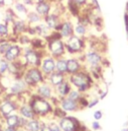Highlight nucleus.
<instances>
[{"mask_svg": "<svg viewBox=\"0 0 128 131\" xmlns=\"http://www.w3.org/2000/svg\"><path fill=\"white\" fill-rule=\"evenodd\" d=\"M74 34L81 38H86L87 37L86 35L88 34V26H86L80 21H77V24L74 27Z\"/></svg>", "mask_w": 128, "mask_h": 131, "instance_id": "nucleus-29", "label": "nucleus"}, {"mask_svg": "<svg viewBox=\"0 0 128 131\" xmlns=\"http://www.w3.org/2000/svg\"><path fill=\"white\" fill-rule=\"evenodd\" d=\"M68 80L74 89L78 90L83 95H88L95 83V80L87 69H83L77 73L68 75Z\"/></svg>", "mask_w": 128, "mask_h": 131, "instance_id": "nucleus-1", "label": "nucleus"}, {"mask_svg": "<svg viewBox=\"0 0 128 131\" xmlns=\"http://www.w3.org/2000/svg\"><path fill=\"white\" fill-rule=\"evenodd\" d=\"M28 102L31 106L32 110L34 111L36 117H38V118H40L41 120H44V121H50L49 117H51V119L54 120L52 114H53L55 106L53 105L51 100L40 98L32 92Z\"/></svg>", "mask_w": 128, "mask_h": 131, "instance_id": "nucleus-2", "label": "nucleus"}, {"mask_svg": "<svg viewBox=\"0 0 128 131\" xmlns=\"http://www.w3.org/2000/svg\"><path fill=\"white\" fill-rule=\"evenodd\" d=\"M63 19H64L63 16H61L55 12H51L50 14H47L46 16H44L42 18V21L47 26V28L52 32H58L61 28Z\"/></svg>", "mask_w": 128, "mask_h": 131, "instance_id": "nucleus-11", "label": "nucleus"}, {"mask_svg": "<svg viewBox=\"0 0 128 131\" xmlns=\"http://www.w3.org/2000/svg\"><path fill=\"white\" fill-rule=\"evenodd\" d=\"M91 128H92V130H94V131L100 130V129H101V124H100V122L94 120V121L92 122V124H91Z\"/></svg>", "mask_w": 128, "mask_h": 131, "instance_id": "nucleus-39", "label": "nucleus"}, {"mask_svg": "<svg viewBox=\"0 0 128 131\" xmlns=\"http://www.w3.org/2000/svg\"><path fill=\"white\" fill-rule=\"evenodd\" d=\"M49 1H51V2H53V3H54V2H57V0H49Z\"/></svg>", "mask_w": 128, "mask_h": 131, "instance_id": "nucleus-49", "label": "nucleus"}, {"mask_svg": "<svg viewBox=\"0 0 128 131\" xmlns=\"http://www.w3.org/2000/svg\"><path fill=\"white\" fill-rule=\"evenodd\" d=\"M39 68L46 78L50 74H52L54 71H56V58H54L53 56H51L49 54H45L42 57Z\"/></svg>", "mask_w": 128, "mask_h": 131, "instance_id": "nucleus-12", "label": "nucleus"}, {"mask_svg": "<svg viewBox=\"0 0 128 131\" xmlns=\"http://www.w3.org/2000/svg\"><path fill=\"white\" fill-rule=\"evenodd\" d=\"M44 40L46 43L45 50L49 55L53 56L56 59L66 56L67 51L65 46V40L61 38L58 32H52Z\"/></svg>", "mask_w": 128, "mask_h": 131, "instance_id": "nucleus-3", "label": "nucleus"}, {"mask_svg": "<svg viewBox=\"0 0 128 131\" xmlns=\"http://www.w3.org/2000/svg\"><path fill=\"white\" fill-rule=\"evenodd\" d=\"M120 131H128V126H127V127H123V128H122Z\"/></svg>", "mask_w": 128, "mask_h": 131, "instance_id": "nucleus-48", "label": "nucleus"}, {"mask_svg": "<svg viewBox=\"0 0 128 131\" xmlns=\"http://www.w3.org/2000/svg\"><path fill=\"white\" fill-rule=\"evenodd\" d=\"M35 2H39V1H43V0H34Z\"/></svg>", "mask_w": 128, "mask_h": 131, "instance_id": "nucleus-50", "label": "nucleus"}, {"mask_svg": "<svg viewBox=\"0 0 128 131\" xmlns=\"http://www.w3.org/2000/svg\"><path fill=\"white\" fill-rule=\"evenodd\" d=\"M65 46H66L67 54L71 56L81 57L86 52L87 43L85 38H81L74 34L73 36L65 40Z\"/></svg>", "mask_w": 128, "mask_h": 131, "instance_id": "nucleus-4", "label": "nucleus"}, {"mask_svg": "<svg viewBox=\"0 0 128 131\" xmlns=\"http://www.w3.org/2000/svg\"><path fill=\"white\" fill-rule=\"evenodd\" d=\"M67 69H68V75H71L85 69V66L80 57L71 56L67 58Z\"/></svg>", "mask_w": 128, "mask_h": 131, "instance_id": "nucleus-14", "label": "nucleus"}, {"mask_svg": "<svg viewBox=\"0 0 128 131\" xmlns=\"http://www.w3.org/2000/svg\"><path fill=\"white\" fill-rule=\"evenodd\" d=\"M33 29H34V32H35V37H40V38H43L45 39L50 34L52 33V31L47 28V26L41 21L35 26H32Z\"/></svg>", "mask_w": 128, "mask_h": 131, "instance_id": "nucleus-25", "label": "nucleus"}, {"mask_svg": "<svg viewBox=\"0 0 128 131\" xmlns=\"http://www.w3.org/2000/svg\"><path fill=\"white\" fill-rule=\"evenodd\" d=\"M83 96V94H81L78 90H76V89H72V91L69 93V95H68V98L70 99V100H73V101H75V102H79V100L81 99V97Z\"/></svg>", "mask_w": 128, "mask_h": 131, "instance_id": "nucleus-35", "label": "nucleus"}, {"mask_svg": "<svg viewBox=\"0 0 128 131\" xmlns=\"http://www.w3.org/2000/svg\"><path fill=\"white\" fill-rule=\"evenodd\" d=\"M59 106L67 113H75V112H78L81 110L78 102L70 100L68 97L60 99L59 100Z\"/></svg>", "mask_w": 128, "mask_h": 131, "instance_id": "nucleus-16", "label": "nucleus"}, {"mask_svg": "<svg viewBox=\"0 0 128 131\" xmlns=\"http://www.w3.org/2000/svg\"><path fill=\"white\" fill-rule=\"evenodd\" d=\"M33 8H34V11H36L43 18L44 16H46L47 14H50L53 11V2H51L49 0L35 2Z\"/></svg>", "mask_w": 128, "mask_h": 131, "instance_id": "nucleus-17", "label": "nucleus"}, {"mask_svg": "<svg viewBox=\"0 0 128 131\" xmlns=\"http://www.w3.org/2000/svg\"><path fill=\"white\" fill-rule=\"evenodd\" d=\"M8 64H9V62H8L7 60H5L3 57L0 58V75H1V76L7 74V71H8Z\"/></svg>", "mask_w": 128, "mask_h": 131, "instance_id": "nucleus-34", "label": "nucleus"}, {"mask_svg": "<svg viewBox=\"0 0 128 131\" xmlns=\"http://www.w3.org/2000/svg\"><path fill=\"white\" fill-rule=\"evenodd\" d=\"M36 96L40 98L46 99V100H52L56 95H55V89L45 80L38 84L33 91H32Z\"/></svg>", "mask_w": 128, "mask_h": 131, "instance_id": "nucleus-10", "label": "nucleus"}, {"mask_svg": "<svg viewBox=\"0 0 128 131\" xmlns=\"http://www.w3.org/2000/svg\"><path fill=\"white\" fill-rule=\"evenodd\" d=\"M27 7H30V6H34L35 4V1L34 0H21Z\"/></svg>", "mask_w": 128, "mask_h": 131, "instance_id": "nucleus-41", "label": "nucleus"}, {"mask_svg": "<svg viewBox=\"0 0 128 131\" xmlns=\"http://www.w3.org/2000/svg\"><path fill=\"white\" fill-rule=\"evenodd\" d=\"M7 0H0V8H2V7H5L6 5H7Z\"/></svg>", "mask_w": 128, "mask_h": 131, "instance_id": "nucleus-45", "label": "nucleus"}, {"mask_svg": "<svg viewBox=\"0 0 128 131\" xmlns=\"http://www.w3.org/2000/svg\"><path fill=\"white\" fill-rule=\"evenodd\" d=\"M16 18H17V15L14 12V10L12 9V7L6 8V10L4 11V14H3V21L6 23L7 25L11 26Z\"/></svg>", "mask_w": 128, "mask_h": 131, "instance_id": "nucleus-28", "label": "nucleus"}, {"mask_svg": "<svg viewBox=\"0 0 128 131\" xmlns=\"http://www.w3.org/2000/svg\"><path fill=\"white\" fill-rule=\"evenodd\" d=\"M12 9L14 10V12L17 15V17H19V18H25L26 17V14L29 11L28 7L21 0L14 1L13 4H12Z\"/></svg>", "mask_w": 128, "mask_h": 131, "instance_id": "nucleus-22", "label": "nucleus"}, {"mask_svg": "<svg viewBox=\"0 0 128 131\" xmlns=\"http://www.w3.org/2000/svg\"><path fill=\"white\" fill-rule=\"evenodd\" d=\"M18 121H19L18 113H14V114H11V115L3 118V124H4L5 127L18 128Z\"/></svg>", "mask_w": 128, "mask_h": 131, "instance_id": "nucleus-26", "label": "nucleus"}, {"mask_svg": "<svg viewBox=\"0 0 128 131\" xmlns=\"http://www.w3.org/2000/svg\"><path fill=\"white\" fill-rule=\"evenodd\" d=\"M99 102H100V99L98 98V97H95V98H91L89 100V104H88V109H92V108H94V107H96L97 105L99 104Z\"/></svg>", "mask_w": 128, "mask_h": 131, "instance_id": "nucleus-37", "label": "nucleus"}, {"mask_svg": "<svg viewBox=\"0 0 128 131\" xmlns=\"http://www.w3.org/2000/svg\"><path fill=\"white\" fill-rule=\"evenodd\" d=\"M3 131H21L18 128H14V127H5L4 126V130Z\"/></svg>", "mask_w": 128, "mask_h": 131, "instance_id": "nucleus-44", "label": "nucleus"}, {"mask_svg": "<svg viewBox=\"0 0 128 131\" xmlns=\"http://www.w3.org/2000/svg\"><path fill=\"white\" fill-rule=\"evenodd\" d=\"M56 71L61 72L63 74L68 75V69H67V57H61L56 59Z\"/></svg>", "mask_w": 128, "mask_h": 131, "instance_id": "nucleus-30", "label": "nucleus"}, {"mask_svg": "<svg viewBox=\"0 0 128 131\" xmlns=\"http://www.w3.org/2000/svg\"><path fill=\"white\" fill-rule=\"evenodd\" d=\"M62 131H84L88 128L76 117L67 115L58 121Z\"/></svg>", "mask_w": 128, "mask_h": 131, "instance_id": "nucleus-8", "label": "nucleus"}, {"mask_svg": "<svg viewBox=\"0 0 128 131\" xmlns=\"http://www.w3.org/2000/svg\"><path fill=\"white\" fill-rule=\"evenodd\" d=\"M84 131H89V130H88V129H87V130H84Z\"/></svg>", "mask_w": 128, "mask_h": 131, "instance_id": "nucleus-51", "label": "nucleus"}, {"mask_svg": "<svg viewBox=\"0 0 128 131\" xmlns=\"http://www.w3.org/2000/svg\"><path fill=\"white\" fill-rule=\"evenodd\" d=\"M29 91H31V90L27 86V84L25 83L23 78H12L9 86L5 90V92H7L6 94L8 96H13V97H20L21 95H23Z\"/></svg>", "mask_w": 128, "mask_h": 131, "instance_id": "nucleus-9", "label": "nucleus"}, {"mask_svg": "<svg viewBox=\"0 0 128 131\" xmlns=\"http://www.w3.org/2000/svg\"><path fill=\"white\" fill-rule=\"evenodd\" d=\"M72 89H73L72 84L70 83V81L68 79H66L64 82H62L57 88H55V95L59 99L66 98V97H68V95L72 91Z\"/></svg>", "mask_w": 128, "mask_h": 131, "instance_id": "nucleus-21", "label": "nucleus"}, {"mask_svg": "<svg viewBox=\"0 0 128 131\" xmlns=\"http://www.w3.org/2000/svg\"><path fill=\"white\" fill-rule=\"evenodd\" d=\"M125 15L128 16V1L127 3H126V6H125Z\"/></svg>", "mask_w": 128, "mask_h": 131, "instance_id": "nucleus-47", "label": "nucleus"}, {"mask_svg": "<svg viewBox=\"0 0 128 131\" xmlns=\"http://www.w3.org/2000/svg\"><path fill=\"white\" fill-rule=\"evenodd\" d=\"M22 52H23L22 47L17 43H13L2 57L8 62H14L22 56Z\"/></svg>", "mask_w": 128, "mask_h": 131, "instance_id": "nucleus-13", "label": "nucleus"}, {"mask_svg": "<svg viewBox=\"0 0 128 131\" xmlns=\"http://www.w3.org/2000/svg\"><path fill=\"white\" fill-rule=\"evenodd\" d=\"M45 54H47L45 50H36L28 46L23 49L22 57L25 60L27 67H39L42 57Z\"/></svg>", "mask_w": 128, "mask_h": 131, "instance_id": "nucleus-6", "label": "nucleus"}, {"mask_svg": "<svg viewBox=\"0 0 128 131\" xmlns=\"http://www.w3.org/2000/svg\"><path fill=\"white\" fill-rule=\"evenodd\" d=\"M12 41L9 38H5V39H0V55L1 57L7 52V50L10 48V46L12 45Z\"/></svg>", "mask_w": 128, "mask_h": 131, "instance_id": "nucleus-32", "label": "nucleus"}, {"mask_svg": "<svg viewBox=\"0 0 128 131\" xmlns=\"http://www.w3.org/2000/svg\"><path fill=\"white\" fill-rule=\"evenodd\" d=\"M67 115H68V113H67V112H65L64 110H63L59 105H57V106H55V107H54V111H53V114H52V116H53V119H54V120L59 121L60 119L64 118L65 116H67Z\"/></svg>", "mask_w": 128, "mask_h": 131, "instance_id": "nucleus-33", "label": "nucleus"}, {"mask_svg": "<svg viewBox=\"0 0 128 131\" xmlns=\"http://www.w3.org/2000/svg\"><path fill=\"white\" fill-rule=\"evenodd\" d=\"M17 113H18L19 116H21V117H23V118H25L27 120L36 117V115H35L34 111L32 110L29 102H23V103H21L19 105V107H18Z\"/></svg>", "mask_w": 128, "mask_h": 131, "instance_id": "nucleus-19", "label": "nucleus"}, {"mask_svg": "<svg viewBox=\"0 0 128 131\" xmlns=\"http://www.w3.org/2000/svg\"><path fill=\"white\" fill-rule=\"evenodd\" d=\"M80 58L82 59L84 66H85V69H87V70L98 67V66H103V62L105 60L102 53L98 52L96 50H93V49L86 51Z\"/></svg>", "mask_w": 128, "mask_h": 131, "instance_id": "nucleus-7", "label": "nucleus"}, {"mask_svg": "<svg viewBox=\"0 0 128 131\" xmlns=\"http://www.w3.org/2000/svg\"><path fill=\"white\" fill-rule=\"evenodd\" d=\"M42 122H43V120H41V119L38 118V117H35V118H32V119H28L23 130L24 131H40Z\"/></svg>", "mask_w": 128, "mask_h": 131, "instance_id": "nucleus-24", "label": "nucleus"}, {"mask_svg": "<svg viewBox=\"0 0 128 131\" xmlns=\"http://www.w3.org/2000/svg\"><path fill=\"white\" fill-rule=\"evenodd\" d=\"M93 118H94V120H96V121H100V120L103 118V112H102L101 110L95 111L94 114H93Z\"/></svg>", "mask_w": 128, "mask_h": 131, "instance_id": "nucleus-38", "label": "nucleus"}, {"mask_svg": "<svg viewBox=\"0 0 128 131\" xmlns=\"http://www.w3.org/2000/svg\"><path fill=\"white\" fill-rule=\"evenodd\" d=\"M40 131H52L49 121H44L43 120L42 125H41V128H40Z\"/></svg>", "mask_w": 128, "mask_h": 131, "instance_id": "nucleus-40", "label": "nucleus"}, {"mask_svg": "<svg viewBox=\"0 0 128 131\" xmlns=\"http://www.w3.org/2000/svg\"><path fill=\"white\" fill-rule=\"evenodd\" d=\"M4 130V124H3V120L0 119V131Z\"/></svg>", "mask_w": 128, "mask_h": 131, "instance_id": "nucleus-46", "label": "nucleus"}, {"mask_svg": "<svg viewBox=\"0 0 128 131\" xmlns=\"http://www.w3.org/2000/svg\"><path fill=\"white\" fill-rule=\"evenodd\" d=\"M28 28H29V25L25 18L17 17L14 20V23L11 25V35L18 38V36H20L22 34H26Z\"/></svg>", "mask_w": 128, "mask_h": 131, "instance_id": "nucleus-15", "label": "nucleus"}, {"mask_svg": "<svg viewBox=\"0 0 128 131\" xmlns=\"http://www.w3.org/2000/svg\"><path fill=\"white\" fill-rule=\"evenodd\" d=\"M82 9H83V7L80 4H78L75 0H68L67 1V10L72 16L78 17L81 14Z\"/></svg>", "mask_w": 128, "mask_h": 131, "instance_id": "nucleus-23", "label": "nucleus"}, {"mask_svg": "<svg viewBox=\"0 0 128 131\" xmlns=\"http://www.w3.org/2000/svg\"><path fill=\"white\" fill-rule=\"evenodd\" d=\"M74 27H75V25L71 19H63V23H62L61 28L58 31V33L61 36L62 39L67 40L68 38H70L71 36L74 35Z\"/></svg>", "mask_w": 128, "mask_h": 131, "instance_id": "nucleus-18", "label": "nucleus"}, {"mask_svg": "<svg viewBox=\"0 0 128 131\" xmlns=\"http://www.w3.org/2000/svg\"><path fill=\"white\" fill-rule=\"evenodd\" d=\"M25 19H26V21L28 23L29 26H35V25L42 21V17L34 10H29L28 11V13L26 14Z\"/></svg>", "mask_w": 128, "mask_h": 131, "instance_id": "nucleus-27", "label": "nucleus"}, {"mask_svg": "<svg viewBox=\"0 0 128 131\" xmlns=\"http://www.w3.org/2000/svg\"><path fill=\"white\" fill-rule=\"evenodd\" d=\"M66 79H68V75L63 74L61 72H58V71H54L52 74H50L47 77H46V81L55 89L57 88L59 84H61L62 82H64Z\"/></svg>", "mask_w": 128, "mask_h": 131, "instance_id": "nucleus-20", "label": "nucleus"}, {"mask_svg": "<svg viewBox=\"0 0 128 131\" xmlns=\"http://www.w3.org/2000/svg\"><path fill=\"white\" fill-rule=\"evenodd\" d=\"M75 1H76L78 4H80L82 7H84V6H86V5L88 4V1H89V0H75Z\"/></svg>", "mask_w": 128, "mask_h": 131, "instance_id": "nucleus-42", "label": "nucleus"}, {"mask_svg": "<svg viewBox=\"0 0 128 131\" xmlns=\"http://www.w3.org/2000/svg\"><path fill=\"white\" fill-rule=\"evenodd\" d=\"M49 123H50V126H51L52 131H62L60 125H59V123H58V121H56V120H50Z\"/></svg>", "mask_w": 128, "mask_h": 131, "instance_id": "nucleus-36", "label": "nucleus"}, {"mask_svg": "<svg viewBox=\"0 0 128 131\" xmlns=\"http://www.w3.org/2000/svg\"><path fill=\"white\" fill-rule=\"evenodd\" d=\"M22 78L31 91H33L38 84L46 80L39 67H27L23 73Z\"/></svg>", "mask_w": 128, "mask_h": 131, "instance_id": "nucleus-5", "label": "nucleus"}, {"mask_svg": "<svg viewBox=\"0 0 128 131\" xmlns=\"http://www.w3.org/2000/svg\"><path fill=\"white\" fill-rule=\"evenodd\" d=\"M11 35V26L4 21H0V39L9 38Z\"/></svg>", "mask_w": 128, "mask_h": 131, "instance_id": "nucleus-31", "label": "nucleus"}, {"mask_svg": "<svg viewBox=\"0 0 128 131\" xmlns=\"http://www.w3.org/2000/svg\"><path fill=\"white\" fill-rule=\"evenodd\" d=\"M124 21H125V31H126V35L128 38V16L124 14Z\"/></svg>", "mask_w": 128, "mask_h": 131, "instance_id": "nucleus-43", "label": "nucleus"}]
</instances>
